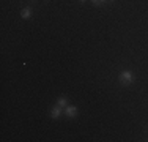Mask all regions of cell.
Masks as SVG:
<instances>
[{"instance_id":"obj_5","label":"cell","mask_w":148,"mask_h":142,"mask_svg":"<svg viewBox=\"0 0 148 142\" xmlns=\"http://www.w3.org/2000/svg\"><path fill=\"white\" fill-rule=\"evenodd\" d=\"M57 104L62 106V108L65 109L66 106H68V98H66V97H58V98H57Z\"/></svg>"},{"instance_id":"obj_3","label":"cell","mask_w":148,"mask_h":142,"mask_svg":"<svg viewBox=\"0 0 148 142\" xmlns=\"http://www.w3.org/2000/svg\"><path fill=\"white\" fill-rule=\"evenodd\" d=\"M65 115L68 117V119H76V117H77V108H76L74 104H73V106L68 104V106L65 108Z\"/></svg>"},{"instance_id":"obj_4","label":"cell","mask_w":148,"mask_h":142,"mask_svg":"<svg viewBox=\"0 0 148 142\" xmlns=\"http://www.w3.org/2000/svg\"><path fill=\"white\" fill-rule=\"evenodd\" d=\"M32 13H33L32 6H24V8L21 10V17H22V19H30V17H32Z\"/></svg>"},{"instance_id":"obj_7","label":"cell","mask_w":148,"mask_h":142,"mask_svg":"<svg viewBox=\"0 0 148 142\" xmlns=\"http://www.w3.org/2000/svg\"><path fill=\"white\" fill-rule=\"evenodd\" d=\"M79 2H80V3H84V2H85V0H79Z\"/></svg>"},{"instance_id":"obj_1","label":"cell","mask_w":148,"mask_h":142,"mask_svg":"<svg viewBox=\"0 0 148 142\" xmlns=\"http://www.w3.org/2000/svg\"><path fill=\"white\" fill-rule=\"evenodd\" d=\"M134 81H136V76H134V73L131 70H123L120 71L118 74V82L123 85V87H129L131 84H134Z\"/></svg>"},{"instance_id":"obj_2","label":"cell","mask_w":148,"mask_h":142,"mask_svg":"<svg viewBox=\"0 0 148 142\" xmlns=\"http://www.w3.org/2000/svg\"><path fill=\"white\" fill-rule=\"evenodd\" d=\"M49 115H51V119H54V120H58L62 115H65V109H63L62 106L55 104L54 108L51 109V114H49Z\"/></svg>"},{"instance_id":"obj_6","label":"cell","mask_w":148,"mask_h":142,"mask_svg":"<svg viewBox=\"0 0 148 142\" xmlns=\"http://www.w3.org/2000/svg\"><path fill=\"white\" fill-rule=\"evenodd\" d=\"M114 0H91V3H93L95 6H103L106 3H112Z\"/></svg>"}]
</instances>
